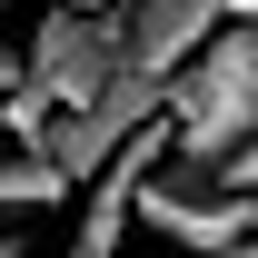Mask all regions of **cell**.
<instances>
[{
  "mask_svg": "<svg viewBox=\"0 0 258 258\" xmlns=\"http://www.w3.org/2000/svg\"><path fill=\"white\" fill-rule=\"evenodd\" d=\"M169 139H179V169L209 179L219 159H238L258 139V20H228L189 70H179V90H169Z\"/></svg>",
  "mask_w": 258,
  "mask_h": 258,
  "instance_id": "1",
  "label": "cell"
},
{
  "mask_svg": "<svg viewBox=\"0 0 258 258\" xmlns=\"http://www.w3.org/2000/svg\"><path fill=\"white\" fill-rule=\"evenodd\" d=\"M109 60H119L109 10H50V20L20 40V99L50 109V119H80V109H99V90H109Z\"/></svg>",
  "mask_w": 258,
  "mask_h": 258,
  "instance_id": "2",
  "label": "cell"
},
{
  "mask_svg": "<svg viewBox=\"0 0 258 258\" xmlns=\"http://www.w3.org/2000/svg\"><path fill=\"white\" fill-rule=\"evenodd\" d=\"M70 199V179L40 149H0V219H40V209H60Z\"/></svg>",
  "mask_w": 258,
  "mask_h": 258,
  "instance_id": "3",
  "label": "cell"
},
{
  "mask_svg": "<svg viewBox=\"0 0 258 258\" xmlns=\"http://www.w3.org/2000/svg\"><path fill=\"white\" fill-rule=\"evenodd\" d=\"M20 90V50H10V30H0V99Z\"/></svg>",
  "mask_w": 258,
  "mask_h": 258,
  "instance_id": "4",
  "label": "cell"
},
{
  "mask_svg": "<svg viewBox=\"0 0 258 258\" xmlns=\"http://www.w3.org/2000/svg\"><path fill=\"white\" fill-rule=\"evenodd\" d=\"M0 258H30V238H20V228H0Z\"/></svg>",
  "mask_w": 258,
  "mask_h": 258,
  "instance_id": "5",
  "label": "cell"
},
{
  "mask_svg": "<svg viewBox=\"0 0 258 258\" xmlns=\"http://www.w3.org/2000/svg\"><path fill=\"white\" fill-rule=\"evenodd\" d=\"M60 10H119V0H60Z\"/></svg>",
  "mask_w": 258,
  "mask_h": 258,
  "instance_id": "6",
  "label": "cell"
},
{
  "mask_svg": "<svg viewBox=\"0 0 258 258\" xmlns=\"http://www.w3.org/2000/svg\"><path fill=\"white\" fill-rule=\"evenodd\" d=\"M228 20H258V0H238V10H228Z\"/></svg>",
  "mask_w": 258,
  "mask_h": 258,
  "instance_id": "7",
  "label": "cell"
},
{
  "mask_svg": "<svg viewBox=\"0 0 258 258\" xmlns=\"http://www.w3.org/2000/svg\"><path fill=\"white\" fill-rule=\"evenodd\" d=\"M0 20H10V0H0Z\"/></svg>",
  "mask_w": 258,
  "mask_h": 258,
  "instance_id": "8",
  "label": "cell"
}]
</instances>
